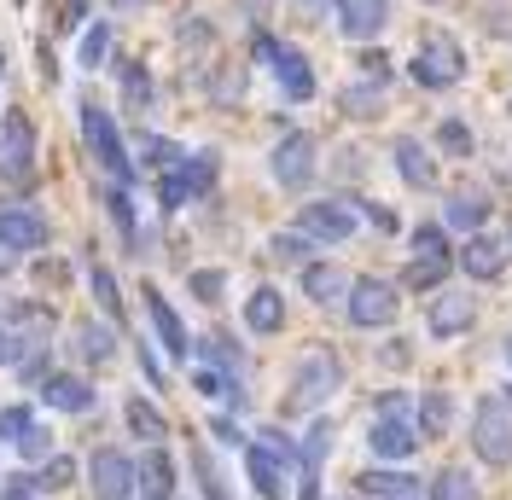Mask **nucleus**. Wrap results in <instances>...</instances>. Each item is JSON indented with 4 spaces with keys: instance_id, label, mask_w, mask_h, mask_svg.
<instances>
[{
    "instance_id": "obj_44",
    "label": "nucleus",
    "mask_w": 512,
    "mask_h": 500,
    "mask_svg": "<svg viewBox=\"0 0 512 500\" xmlns=\"http://www.w3.org/2000/svg\"><path fill=\"white\" fill-rule=\"evenodd\" d=\"M192 384H198L204 396H233V384H227V378H216V373H192Z\"/></svg>"
},
{
    "instance_id": "obj_46",
    "label": "nucleus",
    "mask_w": 512,
    "mask_h": 500,
    "mask_svg": "<svg viewBox=\"0 0 512 500\" xmlns=\"http://www.w3.org/2000/svg\"><path fill=\"white\" fill-rule=\"evenodd\" d=\"M18 355H24V344H18V338L6 332V320H0V367H6V361H18Z\"/></svg>"
},
{
    "instance_id": "obj_35",
    "label": "nucleus",
    "mask_w": 512,
    "mask_h": 500,
    "mask_svg": "<svg viewBox=\"0 0 512 500\" xmlns=\"http://www.w3.org/2000/svg\"><path fill=\"white\" fill-rule=\"evenodd\" d=\"M105 53H111V24H88V35H82V64H88V70H99V64H105Z\"/></svg>"
},
{
    "instance_id": "obj_27",
    "label": "nucleus",
    "mask_w": 512,
    "mask_h": 500,
    "mask_svg": "<svg viewBox=\"0 0 512 500\" xmlns=\"http://www.w3.org/2000/svg\"><path fill=\"white\" fill-rule=\"evenodd\" d=\"M70 483H76V460H70V454H47V466L35 471V489L59 495V489H70Z\"/></svg>"
},
{
    "instance_id": "obj_1",
    "label": "nucleus",
    "mask_w": 512,
    "mask_h": 500,
    "mask_svg": "<svg viewBox=\"0 0 512 500\" xmlns=\"http://www.w3.org/2000/svg\"><path fill=\"white\" fill-rule=\"evenodd\" d=\"M82 140H88V152L117 175V181H134V163H128V152H123V134H117V123H111V111H99L94 99H82Z\"/></svg>"
},
{
    "instance_id": "obj_33",
    "label": "nucleus",
    "mask_w": 512,
    "mask_h": 500,
    "mask_svg": "<svg viewBox=\"0 0 512 500\" xmlns=\"http://www.w3.org/2000/svg\"><path fill=\"white\" fill-rule=\"evenodd\" d=\"M88 285H94L99 309L117 320V314H123V297H117V280H111V268H88Z\"/></svg>"
},
{
    "instance_id": "obj_7",
    "label": "nucleus",
    "mask_w": 512,
    "mask_h": 500,
    "mask_svg": "<svg viewBox=\"0 0 512 500\" xmlns=\"http://www.w3.org/2000/svg\"><path fill=\"white\" fill-rule=\"evenodd\" d=\"M350 320L361 326V332L390 326V320H396V285H384V280H355V285H350Z\"/></svg>"
},
{
    "instance_id": "obj_15",
    "label": "nucleus",
    "mask_w": 512,
    "mask_h": 500,
    "mask_svg": "<svg viewBox=\"0 0 512 500\" xmlns=\"http://www.w3.org/2000/svg\"><path fill=\"white\" fill-rule=\"evenodd\" d=\"M472 326V297L466 291H437L431 303V338H460Z\"/></svg>"
},
{
    "instance_id": "obj_23",
    "label": "nucleus",
    "mask_w": 512,
    "mask_h": 500,
    "mask_svg": "<svg viewBox=\"0 0 512 500\" xmlns=\"http://www.w3.org/2000/svg\"><path fill=\"white\" fill-rule=\"evenodd\" d=\"M123 419H128V431H134V437H146V442H163V437H169V419H163V413L146 402V396H128V402H123Z\"/></svg>"
},
{
    "instance_id": "obj_32",
    "label": "nucleus",
    "mask_w": 512,
    "mask_h": 500,
    "mask_svg": "<svg viewBox=\"0 0 512 500\" xmlns=\"http://www.w3.org/2000/svg\"><path fill=\"white\" fill-rule=\"evenodd\" d=\"M123 99L134 105V111H146V105H152V76H146L140 64H123Z\"/></svg>"
},
{
    "instance_id": "obj_50",
    "label": "nucleus",
    "mask_w": 512,
    "mask_h": 500,
    "mask_svg": "<svg viewBox=\"0 0 512 500\" xmlns=\"http://www.w3.org/2000/svg\"><path fill=\"white\" fill-rule=\"evenodd\" d=\"M111 6H117V12H134V6H146V0H111Z\"/></svg>"
},
{
    "instance_id": "obj_52",
    "label": "nucleus",
    "mask_w": 512,
    "mask_h": 500,
    "mask_svg": "<svg viewBox=\"0 0 512 500\" xmlns=\"http://www.w3.org/2000/svg\"><path fill=\"white\" fill-rule=\"evenodd\" d=\"M507 256H512V233H507Z\"/></svg>"
},
{
    "instance_id": "obj_41",
    "label": "nucleus",
    "mask_w": 512,
    "mask_h": 500,
    "mask_svg": "<svg viewBox=\"0 0 512 500\" xmlns=\"http://www.w3.org/2000/svg\"><path fill=\"white\" fill-rule=\"evenodd\" d=\"M18 454H24V460H47V454H53V431H47V425H35L30 437L18 442Z\"/></svg>"
},
{
    "instance_id": "obj_16",
    "label": "nucleus",
    "mask_w": 512,
    "mask_h": 500,
    "mask_svg": "<svg viewBox=\"0 0 512 500\" xmlns=\"http://www.w3.org/2000/svg\"><path fill=\"white\" fill-rule=\"evenodd\" d=\"M460 268H466L472 280H501V268H507V245H495V239L472 233V239L460 245Z\"/></svg>"
},
{
    "instance_id": "obj_2",
    "label": "nucleus",
    "mask_w": 512,
    "mask_h": 500,
    "mask_svg": "<svg viewBox=\"0 0 512 500\" xmlns=\"http://www.w3.org/2000/svg\"><path fill=\"white\" fill-rule=\"evenodd\" d=\"M466 76V59H460V41L454 35H425L414 59V82L419 88H454Z\"/></svg>"
},
{
    "instance_id": "obj_14",
    "label": "nucleus",
    "mask_w": 512,
    "mask_h": 500,
    "mask_svg": "<svg viewBox=\"0 0 512 500\" xmlns=\"http://www.w3.org/2000/svg\"><path fill=\"white\" fill-rule=\"evenodd\" d=\"M419 448V431L402 419V413H379V425H373V454L379 460H408Z\"/></svg>"
},
{
    "instance_id": "obj_22",
    "label": "nucleus",
    "mask_w": 512,
    "mask_h": 500,
    "mask_svg": "<svg viewBox=\"0 0 512 500\" xmlns=\"http://www.w3.org/2000/svg\"><path fill=\"white\" fill-rule=\"evenodd\" d=\"M396 169H402L408 187H431L437 181V163H431V152L419 140H396Z\"/></svg>"
},
{
    "instance_id": "obj_37",
    "label": "nucleus",
    "mask_w": 512,
    "mask_h": 500,
    "mask_svg": "<svg viewBox=\"0 0 512 500\" xmlns=\"http://www.w3.org/2000/svg\"><path fill=\"white\" fill-rule=\"evenodd\" d=\"M192 297H198V303H222V291H227V274L222 268H198V274H192Z\"/></svg>"
},
{
    "instance_id": "obj_54",
    "label": "nucleus",
    "mask_w": 512,
    "mask_h": 500,
    "mask_svg": "<svg viewBox=\"0 0 512 500\" xmlns=\"http://www.w3.org/2000/svg\"><path fill=\"white\" fill-rule=\"evenodd\" d=\"M402 500H414V495H402Z\"/></svg>"
},
{
    "instance_id": "obj_24",
    "label": "nucleus",
    "mask_w": 512,
    "mask_h": 500,
    "mask_svg": "<svg viewBox=\"0 0 512 500\" xmlns=\"http://www.w3.org/2000/svg\"><path fill=\"white\" fill-rule=\"evenodd\" d=\"M384 0H344V35H355V41H367V35L384 30Z\"/></svg>"
},
{
    "instance_id": "obj_53",
    "label": "nucleus",
    "mask_w": 512,
    "mask_h": 500,
    "mask_svg": "<svg viewBox=\"0 0 512 500\" xmlns=\"http://www.w3.org/2000/svg\"><path fill=\"white\" fill-rule=\"evenodd\" d=\"M507 361H512V344H507Z\"/></svg>"
},
{
    "instance_id": "obj_10",
    "label": "nucleus",
    "mask_w": 512,
    "mask_h": 500,
    "mask_svg": "<svg viewBox=\"0 0 512 500\" xmlns=\"http://www.w3.org/2000/svg\"><path fill=\"white\" fill-rule=\"evenodd\" d=\"M297 233L338 245V239H350V233H355V210H350V204H338V198H326V204H303V216H297Z\"/></svg>"
},
{
    "instance_id": "obj_5",
    "label": "nucleus",
    "mask_w": 512,
    "mask_h": 500,
    "mask_svg": "<svg viewBox=\"0 0 512 500\" xmlns=\"http://www.w3.org/2000/svg\"><path fill=\"white\" fill-rule=\"evenodd\" d=\"M472 448L483 454V466H512V419L501 402H483L472 419Z\"/></svg>"
},
{
    "instance_id": "obj_31",
    "label": "nucleus",
    "mask_w": 512,
    "mask_h": 500,
    "mask_svg": "<svg viewBox=\"0 0 512 500\" xmlns=\"http://www.w3.org/2000/svg\"><path fill=\"white\" fill-rule=\"evenodd\" d=\"M35 425H41V419H35L30 407H0V437L12 442V448H18V442L30 437Z\"/></svg>"
},
{
    "instance_id": "obj_45",
    "label": "nucleus",
    "mask_w": 512,
    "mask_h": 500,
    "mask_svg": "<svg viewBox=\"0 0 512 500\" xmlns=\"http://www.w3.org/2000/svg\"><path fill=\"white\" fill-rule=\"evenodd\" d=\"M105 204H111V216L123 221L128 233H134V210H128V192H105Z\"/></svg>"
},
{
    "instance_id": "obj_43",
    "label": "nucleus",
    "mask_w": 512,
    "mask_h": 500,
    "mask_svg": "<svg viewBox=\"0 0 512 500\" xmlns=\"http://www.w3.org/2000/svg\"><path fill=\"white\" fill-rule=\"evenodd\" d=\"M414 245H419V256H448V250H443V233H437V227H419Z\"/></svg>"
},
{
    "instance_id": "obj_17",
    "label": "nucleus",
    "mask_w": 512,
    "mask_h": 500,
    "mask_svg": "<svg viewBox=\"0 0 512 500\" xmlns=\"http://www.w3.org/2000/svg\"><path fill=\"white\" fill-rule=\"evenodd\" d=\"M140 297H146V314H152V326H158V338H163V349H169V355H175V361H181V355H187V326H181V320H175V309H169V303H163V291L158 285H146V291H140Z\"/></svg>"
},
{
    "instance_id": "obj_9",
    "label": "nucleus",
    "mask_w": 512,
    "mask_h": 500,
    "mask_svg": "<svg viewBox=\"0 0 512 500\" xmlns=\"http://www.w3.org/2000/svg\"><path fill=\"white\" fill-rule=\"evenodd\" d=\"M274 181L291 192H303L315 181V140L309 134H286L280 146H274Z\"/></svg>"
},
{
    "instance_id": "obj_34",
    "label": "nucleus",
    "mask_w": 512,
    "mask_h": 500,
    "mask_svg": "<svg viewBox=\"0 0 512 500\" xmlns=\"http://www.w3.org/2000/svg\"><path fill=\"white\" fill-rule=\"evenodd\" d=\"M431 500H472V477L460 466H448L437 483H431Z\"/></svg>"
},
{
    "instance_id": "obj_6",
    "label": "nucleus",
    "mask_w": 512,
    "mask_h": 500,
    "mask_svg": "<svg viewBox=\"0 0 512 500\" xmlns=\"http://www.w3.org/2000/svg\"><path fill=\"white\" fill-rule=\"evenodd\" d=\"M210 181H216V152L181 157L175 169H163V204L175 210V204H187V198H198V192H210Z\"/></svg>"
},
{
    "instance_id": "obj_47",
    "label": "nucleus",
    "mask_w": 512,
    "mask_h": 500,
    "mask_svg": "<svg viewBox=\"0 0 512 500\" xmlns=\"http://www.w3.org/2000/svg\"><path fill=\"white\" fill-rule=\"evenodd\" d=\"M0 500H35V477H18V483H12Z\"/></svg>"
},
{
    "instance_id": "obj_29",
    "label": "nucleus",
    "mask_w": 512,
    "mask_h": 500,
    "mask_svg": "<svg viewBox=\"0 0 512 500\" xmlns=\"http://www.w3.org/2000/svg\"><path fill=\"white\" fill-rule=\"evenodd\" d=\"M448 227H460V233H478L483 227V216H489V204L483 198H448Z\"/></svg>"
},
{
    "instance_id": "obj_4",
    "label": "nucleus",
    "mask_w": 512,
    "mask_h": 500,
    "mask_svg": "<svg viewBox=\"0 0 512 500\" xmlns=\"http://www.w3.org/2000/svg\"><path fill=\"white\" fill-rule=\"evenodd\" d=\"M338 378H344L338 355H332V349H309L303 367H297V384H291V407H320L338 390Z\"/></svg>"
},
{
    "instance_id": "obj_12",
    "label": "nucleus",
    "mask_w": 512,
    "mask_h": 500,
    "mask_svg": "<svg viewBox=\"0 0 512 500\" xmlns=\"http://www.w3.org/2000/svg\"><path fill=\"white\" fill-rule=\"evenodd\" d=\"M134 489H140V500H175V460L158 442L134 460Z\"/></svg>"
},
{
    "instance_id": "obj_55",
    "label": "nucleus",
    "mask_w": 512,
    "mask_h": 500,
    "mask_svg": "<svg viewBox=\"0 0 512 500\" xmlns=\"http://www.w3.org/2000/svg\"><path fill=\"white\" fill-rule=\"evenodd\" d=\"M431 6H437V0H431Z\"/></svg>"
},
{
    "instance_id": "obj_25",
    "label": "nucleus",
    "mask_w": 512,
    "mask_h": 500,
    "mask_svg": "<svg viewBox=\"0 0 512 500\" xmlns=\"http://www.w3.org/2000/svg\"><path fill=\"white\" fill-rule=\"evenodd\" d=\"M448 425H454V402H448V390H431L419 402V437H448Z\"/></svg>"
},
{
    "instance_id": "obj_11",
    "label": "nucleus",
    "mask_w": 512,
    "mask_h": 500,
    "mask_svg": "<svg viewBox=\"0 0 512 500\" xmlns=\"http://www.w3.org/2000/svg\"><path fill=\"white\" fill-rule=\"evenodd\" d=\"M0 245L12 250V256L47 245V221H41V210H30V204H6V210H0Z\"/></svg>"
},
{
    "instance_id": "obj_49",
    "label": "nucleus",
    "mask_w": 512,
    "mask_h": 500,
    "mask_svg": "<svg viewBox=\"0 0 512 500\" xmlns=\"http://www.w3.org/2000/svg\"><path fill=\"white\" fill-rule=\"evenodd\" d=\"M210 431H216V437H222V442H239V425H233V419H216Z\"/></svg>"
},
{
    "instance_id": "obj_13",
    "label": "nucleus",
    "mask_w": 512,
    "mask_h": 500,
    "mask_svg": "<svg viewBox=\"0 0 512 500\" xmlns=\"http://www.w3.org/2000/svg\"><path fill=\"white\" fill-rule=\"evenodd\" d=\"M245 466H251V483H256V495H262V500H286V471H291V460H280L274 448L251 442V448H245Z\"/></svg>"
},
{
    "instance_id": "obj_38",
    "label": "nucleus",
    "mask_w": 512,
    "mask_h": 500,
    "mask_svg": "<svg viewBox=\"0 0 512 500\" xmlns=\"http://www.w3.org/2000/svg\"><path fill=\"white\" fill-rule=\"evenodd\" d=\"M192 471H198V483H204V500H227L222 477H216V466H210V454H204V448H192Z\"/></svg>"
},
{
    "instance_id": "obj_18",
    "label": "nucleus",
    "mask_w": 512,
    "mask_h": 500,
    "mask_svg": "<svg viewBox=\"0 0 512 500\" xmlns=\"http://www.w3.org/2000/svg\"><path fill=\"white\" fill-rule=\"evenodd\" d=\"M41 396H47V407H59V413H88L94 407V384L76 378V373H53L41 384Z\"/></svg>"
},
{
    "instance_id": "obj_8",
    "label": "nucleus",
    "mask_w": 512,
    "mask_h": 500,
    "mask_svg": "<svg viewBox=\"0 0 512 500\" xmlns=\"http://www.w3.org/2000/svg\"><path fill=\"white\" fill-rule=\"evenodd\" d=\"M88 477H94V495L99 500H128V495H134V460H128L123 448H94Z\"/></svg>"
},
{
    "instance_id": "obj_42",
    "label": "nucleus",
    "mask_w": 512,
    "mask_h": 500,
    "mask_svg": "<svg viewBox=\"0 0 512 500\" xmlns=\"http://www.w3.org/2000/svg\"><path fill=\"white\" fill-rule=\"evenodd\" d=\"M437 146H443V152H472V134H466V123H443V128H437Z\"/></svg>"
},
{
    "instance_id": "obj_36",
    "label": "nucleus",
    "mask_w": 512,
    "mask_h": 500,
    "mask_svg": "<svg viewBox=\"0 0 512 500\" xmlns=\"http://www.w3.org/2000/svg\"><path fill=\"white\" fill-rule=\"evenodd\" d=\"M326 442H332V425L320 419L315 431H309V442H303V477H320V460H326Z\"/></svg>"
},
{
    "instance_id": "obj_30",
    "label": "nucleus",
    "mask_w": 512,
    "mask_h": 500,
    "mask_svg": "<svg viewBox=\"0 0 512 500\" xmlns=\"http://www.w3.org/2000/svg\"><path fill=\"white\" fill-rule=\"evenodd\" d=\"M448 280V256H414L408 262V285L425 291V285H443Z\"/></svg>"
},
{
    "instance_id": "obj_21",
    "label": "nucleus",
    "mask_w": 512,
    "mask_h": 500,
    "mask_svg": "<svg viewBox=\"0 0 512 500\" xmlns=\"http://www.w3.org/2000/svg\"><path fill=\"white\" fill-rule=\"evenodd\" d=\"M303 291H309L315 303H338V297H350V274L332 268V262H309V268H303Z\"/></svg>"
},
{
    "instance_id": "obj_48",
    "label": "nucleus",
    "mask_w": 512,
    "mask_h": 500,
    "mask_svg": "<svg viewBox=\"0 0 512 500\" xmlns=\"http://www.w3.org/2000/svg\"><path fill=\"white\" fill-rule=\"evenodd\" d=\"M82 18H88V0H70V6H64V24H70V30H76V24H82Z\"/></svg>"
},
{
    "instance_id": "obj_20",
    "label": "nucleus",
    "mask_w": 512,
    "mask_h": 500,
    "mask_svg": "<svg viewBox=\"0 0 512 500\" xmlns=\"http://www.w3.org/2000/svg\"><path fill=\"white\" fill-rule=\"evenodd\" d=\"M245 326L262 332V338H268V332H280V326H286V297H280L274 285L251 291V303H245Z\"/></svg>"
},
{
    "instance_id": "obj_26",
    "label": "nucleus",
    "mask_w": 512,
    "mask_h": 500,
    "mask_svg": "<svg viewBox=\"0 0 512 500\" xmlns=\"http://www.w3.org/2000/svg\"><path fill=\"white\" fill-rule=\"evenodd\" d=\"M361 495L402 500V495H414V477H402V471H367V477H361Z\"/></svg>"
},
{
    "instance_id": "obj_40",
    "label": "nucleus",
    "mask_w": 512,
    "mask_h": 500,
    "mask_svg": "<svg viewBox=\"0 0 512 500\" xmlns=\"http://www.w3.org/2000/svg\"><path fill=\"white\" fill-rule=\"evenodd\" d=\"M344 111L350 117H379V88H350L344 94Z\"/></svg>"
},
{
    "instance_id": "obj_28",
    "label": "nucleus",
    "mask_w": 512,
    "mask_h": 500,
    "mask_svg": "<svg viewBox=\"0 0 512 500\" xmlns=\"http://www.w3.org/2000/svg\"><path fill=\"white\" fill-rule=\"evenodd\" d=\"M76 355H88L94 367H105V361L117 355V344H111V332H105V326H76Z\"/></svg>"
},
{
    "instance_id": "obj_39",
    "label": "nucleus",
    "mask_w": 512,
    "mask_h": 500,
    "mask_svg": "<svg viewBox=\"0 0 512 500\" xmlns=\"http://www.w3.org/2000/svg\"><path fill=\"white\" fill-rule=\"evenodd\" d=\"M274 256L280 262H309V233H274Z\"/></svg>"
},
{
    "instance_id": "obj_3",
    "label": "nucleus",
    "mask_w": 512,
    "mask_h": 500,
    "mask_svg": "<svg viewBox=\"0 0 512 500\" xmlns=\"http://www.w3.org/2000/svg\"><path fill=\"white\" fill-rule=\"evenodd\" d=\"M0 175L6 181H30L35 175V123L24 111H6V123H0Z\"/></svg>"
},
{
    "instance_id": "obj_19",
    "label": "nucleus",
    "mask_w": 512,
    "mask_h": 500,
    "mask_svg": "<svg viewBox=\"0 0 512 500\" xmlns=\"http://www.w3.org/2000/svg\"><path fill=\"white\" fill-rule=\"evenodd\" d=\"M274 76H280L286 99H315V70H309V59H303L297 47H280V59H274Z\"/></svg>"
},
{
    "instance_id": "obj_51",
    "label": "nucleus",
    "mask_w": 512,
    "mask_h": 500,
    "mask_svg": "<svg viewBox=\"0 0 512 500\" xmlns=\"http://www.w3.org/2000/svg\"><path fill=\"white\" fill-rule=\"evenodd\" d=\"M6 268H12V250L0 245V274H6Z\"/></svg>"
}]
</instances>
